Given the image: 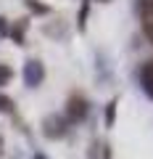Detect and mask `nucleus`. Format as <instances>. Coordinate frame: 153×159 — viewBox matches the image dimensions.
<instances>
[{"instance_id": "9d476101", "label": "nucleus", "mask_w": 153, "mask_h": 159, "mask_svg": "<svg viewBox=\"0 0 153 159\" xmlns=\"http://www.w3.org/2000/svg\"><path fill=\"white\" fill-rule=\"evenodd\" d=\"M142 32H145V37L151 40V45H153V19H145L142 21Z\"/></svg>"}, {"instance_id": "39448f33", "label": "nucleus", "mask_w": 153, "mask_h": 159, "mask_svg": "<svg viewBox=\"0 0 153 159\" xmlns=\"http://www.w3.org/2000/svg\"><path fill=\"white\" fill-rule=\"evenodd\" d=\"M24 29H27V19H21V21H19L13 29H8V34H11L16 43H21V40H24Z\"/></svg>"}, {"instance_id": "f03ea898", "label": "nucleus", "mask_w": 153, "mask_h": 159, "mask_svg": "<svg viewBox=\"0 0 153 159\" xmlns=\"http://www.w3.org/2000/svg\"><path fill=\"white\" fill-rule=\"evenodd\" d=\"M42 64L40 61H27V66H24V80H27V85H40L42 82Z\"/></svg>"}, {"instance_id": "4468645a", "label": "nucleus", "mask_w": 153, "mask_h": 159, "mask_svg": "<svg viewBox=\"0 0 153 159\" xmlns=\"http://www.w3.org/2000/svg\"><path fill=\"white\" fill-rule=\"evenodd\" d=\"M34 159H48V157H45V154H34Z\"/></svg>"}, {"instance_id": "0eeeda50", "label": "nucleus", "mask_w": 153, "mask_h": 159, "mask_svg": "<svg viewBox=\"0 0 153 159\" xmlns=\"http://www.w3.org/2000/svg\"><path fill=\"white\" fill-rule=\"evenodd\" d=\"M27 8H29L32 13H48V11H50L48 6H42V3H37V0H27Z\"/></svg>"}, {"instance_id": "7ed1b4c3", "label": "nucleus", "mask_w": 153, "mask_h": 159, "mask_svg": "<svg viewBox=\"0 0 153 159\" xmlns=\"http://www.w3.org/2000/svg\"><path fill=\"white\" fill-rule=\"evenodd\" d=\"M140 82H142V88H145V93L153 98V58L140 66Z\"/></svg>"}, {"instance_id": "1a4fd4ad", "label": "nucleus", "mask_w": 153, "mask_h": 159, "mask_svg": "<svg viewBox=\"0 0 153 159\" xmlns=\"http://www.w3.org/2000/svg\"><path fill=\"white\" fill-rule=\"evenodd\" d=\"M140 11L145 19H153V0H140Z\"/></svg>"}, {"instance_id": "20e7f679", "label": "nucleus", "mask_w": 153, "mask_h": 159, "mask_svg": "<svg viewBox=\"0 0 153 159\" xmlns=\"http://www.w3.org/2000/svg\"><path fill=\"white\" fill-rule=\"evenodd\" d=\"M45 135L48 138H61L63 135V119H58V117L45 119Z\"/></svg>"}, {"instance_id": "ddd939ff", "label": "nucleus", "mask_w": 153, "mask_h": 159, "mask_svg": "<svg viewBox=\"0 0 153 159\" xmlns=\"http://www.w3.org/2000/svg\"><path fill=\"white\" fill-rule=\"evenodd\" d=\"M6 34H8V21H6L3 16H0V40L6 37Z\"/></svg>"}, {"instance_id": "6e6552de", "label": "nucleus", "mask_w": 153, "mask_h": 159, "mask_svg": "<svg viewBox=\"0 0 153 159\" xmlns=\"http://www.w3.org/2000/svg\"><path fill=\"white\" fill-rule=\"evenodd\" d=\"M113 119H116V101H111V103L106 106V125H108V127L113 125Z\"/></svg>"}, {"instance_id": "f8f14e48", "label": "nucleus", "mask_w": 153, "mask_h": 159, "mask_svg": "<svg viewBox=\"0 0 153 159\" xmlns=\"http://www.w3.org/2000/svg\"><path fill=\"white\" fill-rule=\"evenodd\" d=\"M0 111H13V101L8 96H0Z\"/></svg>"}, {"instance_id": "f257e3e1", "label": "nucleus", "mask_w": 153, "mask_h": 159, "mask_svg": "<svg viewBox=\"0 0 153 159\" xmlns=\"http://www.w3.org/2000/svg\"><path fill=\"white\" fill-rule=\"evenodd\" d=\"M66 117L71 119V122H82V119L87 117V101L82 96H71L66 103Z\"/></svg>"}, {"instance_id": "9b49d317", "label": "nucleus", "mask_w": 153, "mask_h": 159, "mask_svg": "<svg viewBox=\"0 0 153 159\" xmlns=\"http://www.w3.org/2000/svg\"><path fill=\"white\" fill-rule=\"evenodd\" d=\"M87 11H90V0L82 3V11H79V29H85V19H87Z\"/></svg>"}, {"instance_id": "2eb2a0df", "label": "nucleus", "mask_w": 153, "mask_h": 159, "mask_svg": "<svg viewBox=\"0 0 153 159\" xmlns=\"http://www.w3.org/2000/svg\"><path fill=\"white\" fill-rule=\"evenodd\" d=\"M100 3H108V0H100Z\"/></svg>"}, {"instance_id": "423d86ee", "label": "nucleus", "mask_w": 153, "mask_h": 159, "mask_svg": "<svg viewBox=\"0 0 153 159\" xmlns=\"http://www.w3.org/2000/svg\"><path fill=\"white\" fill-rule=\"evenodd\" d=\"M11 77H13V69L6 66V64H0V85H8Z\"/></svg>"}]
</instances>
